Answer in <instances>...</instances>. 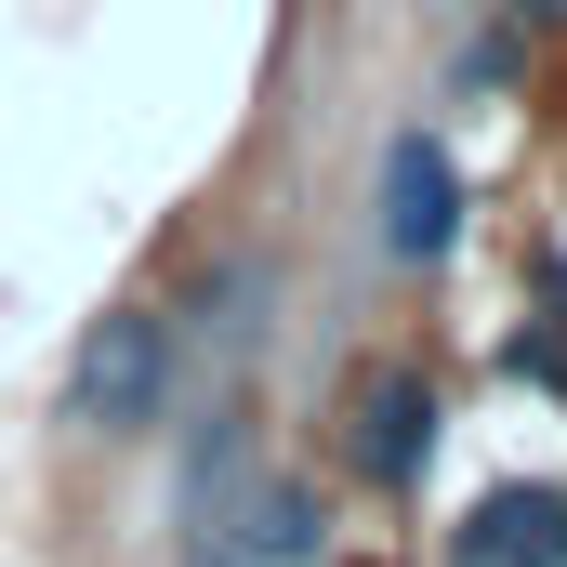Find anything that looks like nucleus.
<instances>
[{"label": "nucleus", "instance_id": "f257e3e1", "mask_svg": "<svg viewBox=\"0 0 567 567\" xmlns=\"http://www.w3.org/2000/svg\"><path fill=\"white\" fill-rule=\"evenodd\" d=\"M185 410V317L172 303H106L66 357V435L93 449H145V435Z\"/></svg>", "mask_w": 567, "mask_h": 567}, {"label": "nucleus", "instance_id": "f03ea898", "mask_svg": "<svg viewBox=\"0 0 567 567\" xmlns=\"http://www.w3.org/2000/svg\"><path fill=\"white\" fill-rule=\"evenodd\" d=\"M435 383L410 370V357H370L357 383H343V462L370 475V488H423V462H435Z\"/></svg>", "mask_w": 567, "mask_h": 567}, {"label": "nucleus", "instance_id": "7ed1b4c3", "mask_svg": "<svg viewBox=\"0 0 567 567\" xmlns=\"http://www.w3.org/2000/svg\"><path fill=\"white\" fill-rule=\"evenodd\" d=\"M383 251L396 265H449L462 251V158L410 120V133H383Z\"/></svg>", "mask_w": 567, "mask_h": 567}, {"label": "nucleus", "instance_id": "20e7f679", "mask_svg": "<svg viewBox=\"0 0 567 567\" xmlns=\"http://www.w3.org/2000/svg\"><path fill=\"white\" fill-rule=\"evenodd\" d=\"M449 567H567V488L555 475L475 488V515L449 528Z\"/></svg>", "mask_w": 567, "mask_h": 567}, {"label": "nucleus", "instance_id": "39448f33", "mask_svg": "<svg viewBox=\"0 0 567 567\" xmlns=\"http://www.w3.org/2000/svg\"><path fill=\"white\" fill-rule=\"evenodd\" d=\"M515 66H528V27L502 13V27H475V40H462V66H449V80H462V93H502Z\"/></svg>", "mask_w": 567, "mask_h": 567}, {"label": "nucleus", "instance_id": "423d86ee", "mask_svg": "<svg viewBox=\"0 0 567 567\" xmlns=\"http://www.w3.org/2000/svg\"><path fill=\"white\" fill-rule=\"evenodd\" d=\"M502 13H515V27H567V0H502Z\"/></svg>", "mask_w": 567, "mask_h": 567}, {"label": "nucleus", "instance_id": "0eeeda50", "mask_svg": "<svg viewBox=\"0 0 567 567\" xmlns=\"http://www.w3.org/2000/svg\"><path fill=\"white\" fill-rule=\"evenodd\" d=\"M542 303H555V343H567V265H542Z\"/></svg>", "mask_w": 567, "mask_h": 567}, {"label": "nucleus", "instance_id": "6e6552de", "mask_svg": "<svg viewBox=\"0 0 567 567\" xmlns=\"http://www.w3.org/2000/svg\"><path fill=\"white\" fill-rule=\"evenodd\" d=\"M423 13H462V0H423Z\"/></svg>", "mask_w": 567, "mask_h": 567}]
</instances>
